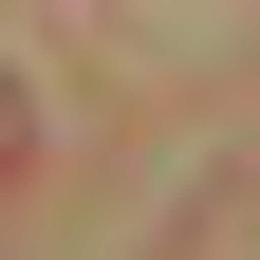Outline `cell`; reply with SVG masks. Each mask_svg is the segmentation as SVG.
<instances>
[{
  "mask_svg": "<svg viewBox=\"0 0 260 260\" xmlns=\"http://www.w3.org/2000/svg\"><path fill=\"white\" fill-rule=\"evenodd\" d=\"M19 149H38V93H19V75H0V168H19Z\"/></svg>",
  "mask_w": 260,
  "mask_h": 260,
  "instance_id": "cell-1",
  "label": "cell"
}]
</instances>
